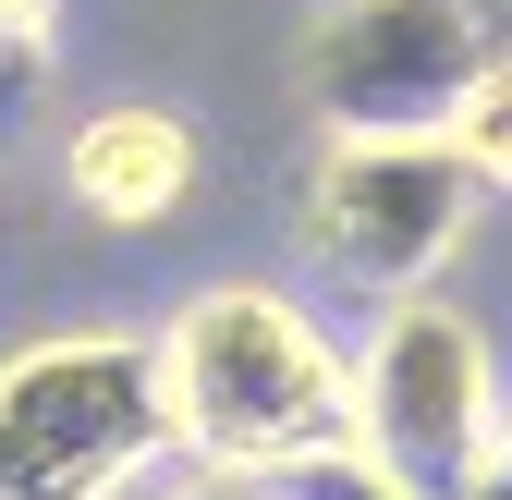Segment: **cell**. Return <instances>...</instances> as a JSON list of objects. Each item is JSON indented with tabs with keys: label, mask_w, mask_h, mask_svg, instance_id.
I'll use <instances>...</instances> for the list:
<instances>
[{
	"label": "cell",
	"mask_w": 512,
	"mask_h": 500,
	"mask_svg": "<svg viewBox=\"0 0 512 500\" xmlns=\"http://www.w3.org/2000/svg\"><path fill=\"white\" fill-rule=\"evenodd\" d=\"M159 379H171V440L183 464L244 476V488H305L317 464L366 452V391L354 354L269 281H208L171 305L159 330Z\"/></svg>",
	"instance_id": "1"
},
{
	"label": "cell",
	"mask_w": 512,
	"mask_h": 500,
	"mask_svg": "<svg viewBox=\"0 0 512 500\" xmlns=\"http://www.w3.org/2000/svg\"><path fill=\"white\" fill-rule=\"evenodd\" d=\"M171 452L159 342L37 330L0 354V500H135Z\"/></svg>",
	"instance_id": "2"
},
{
	"label": "cell",
	"mask_w": 512,
	"mask_h": 500,
	"mask_svg": "<svg viewBox=\"0 0 512 500\" xmlns=\"http://www.w3.org/2000/svg\"><path fill=\"white\" fill-rule=\"evenodd\" d=\"M354 391H366V464L403 500H500V354L464 305L403 293L378 305L354 342Z\"/></svg>",
	"instance_id": "3"
},
{
	"label": "cell",
	"mask_w": 512,
	"mask_h": 500,
	"mask_svg": "<svg viewBox=\"0 0 512 500\" xmlns=\"http://www.w3.org/2000/svg\"><path fill=\"white\" fill-rule=\"evenodd\" d=\"M476 196L488 183L452 135H330L305 171V257L378 305H403L464 257Z\"/></svg>",
	"instance_id": "4"
},
{
	"label": "cell",
	"mask_w": 512,
	"mask_h": 500,
	"mask_svg": "<svg viewBox=\"0 0 512 500\" xmlns=\"http://www.w3.org/2000/svg\"><path fill=\"white\" fill-rule=\"evenodd\" d=\"M488 61L500 37L476 0H342L305 37V98L330 135H452Z\"/></svg>",
	"instance_id": "5"
},
{
	"label": "cell",
	"mask_w": 512,
	"mask_h": 500,
	"mask_svg": "<svg viewBox=\"0 0 512 500\" xmlns=\"http://www.w3.org/2000/svg\"><path fill=\"white\" fill-rule=\"evenodd\" d=\"M61 183H74V208L110 220V232H147L196 196V122L159 110V98H110L74 122V147H61Z\"/></svg>",
	"instance_id": "6"
},
{
	"label": "cell",
	"mask_w": 512,
	"mask_h": 500,
	"mask_svg": "<svg viewBox=\"0 0 512 500\" xmlns=\"http://www.w3.org/2000/svg\"><path fill=\"white\" fill-rule=\"evenodd\" d=\"M452 147L476 159V183H488V196H512V49H500L488 74L464 86V110H452Z\"/></svg>",
	"instance_id": "7"
},
{
	"label": "cell",
	"mask_w": 512,
	"mask_h": 500,
	"mask_svg": "<svg viewBox=\"0 0 512 500\" xmlns=\"http://www.w3.org/2000/svg\"><path fill=\"white\" fill-rule=\"evenodd\" d=\"M49 49H61V0H0V98L37 86Z\"/></svg>",
	"instance_id": "8"
},
{
	"label": "cell",
	"mask_w": 512,
	"mask_h": 500,
	"mask_svg": "<svg viewBox=\"0 0 512 500\" xmlns=\"http://www.w3.org/2000/svg\"><path fill=\"white\" fill-rule=\"evenodd\" d=\"M159 500H269V488H244V476H208V464H196V476H183V488H159Z\"/></svg>",
	"instance_id": "9"
},
{
	"label": "cell",
	"mask_w": 512,
	"mask_h": 500,
	"mask_svg": "<svg viewBox=\"0 0 512 500\" xmlns=\"http://www.w3.org/2000/svg\"><path fill=\"white\" fill-rule=\"evenodd\" d=\"M500 500H512V440H500Z\"/></svg>",
	"instance_id": "10"
},
{
	"label": "cell",
	"mask_w": 512,
	"mask_h": 500,
	"mask_svg": "<svg viewBox=\"0 0 512 500\" xmlns=\"http://www.w3.org/2000/svg\"><path fill=\"white\" fill-rule=\"evenodd\" d=\"M269 500H281V488H269Z\"/></svg>",
	"instance_id": "11"
}]
</instances>
